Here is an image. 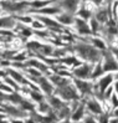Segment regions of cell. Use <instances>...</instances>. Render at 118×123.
Masks as SVG:
<instances>
[{"mask_svg": "<svg viewBox=\"0 0 118 123\" xmlns=\"http://www.w3.org/2000/svg\"><path fill=\"white\" fill-rule=\"evenodd\" d=\"M76 51L80 54V56H82L83 59L88 61H97L99 60L101 54L98 52V50L96 47L88 46V45H77L76 46Z\"/></svg>", "mask_w": 118, "mask_h": 123, "instance_id": "obj_1", "label": "cell"}, {"mask_svg": "<svg viewBox=\"0 0 118 123\" xmlns=\"http://www.w3.org/2000/svg\"><path fill=\"white\" fill-rule=\"evenodd\" d=\"M57 92L60 93V96H61L63 99H75V101H77V99L80 98L78 92L75 90V87H72V86H70V85L62 86V87L58 88Z\"/></svg>", "mask_w": 118, "mask_h": 123, "instance_id": "obj_2", "label": "cell"}, {"mask_svg": "<svg viewBox=\"0 0 118 123\" xmlns=\"http://www.w3.org/2000/svg\"><path fill=\"white\" fill-rule=\"evenodd\" d=\"M105 63H103V72H111V71H118V63L114 61L113 56L111 54L105 52Z\"/></svg>", "mask_w": 118, "mask_h": 123, "instance_id": "obj_3", "label": "cell"}, {"mask_svg": "<svg viewBox=\"0 0 118 123\" xmlns=\"http://www.w3.org/2000/svg\"><path fill=\"white\" fill-rule=\"evenodd\" d=\"M72 74L75 75L76 77H78V78L85 80L87 77H90V75H91V67L88 66V65H82V66H80L78 68L73 70Z\"/></svg>", "mask_w": 118, "mask_h": 123, "instance_id": "obj_4", "label": "cell"}, {"mask_svg": "<svg viewBox=\"0 0 118 123\" xmlns=\"http://www.w3.org/2000/svg\"><path fill=\"white\" fill-rule=\"evenodd\" d=\"M75 85H76V88L82 93V95H86V93H91L92 92V85L90 82L81 81V80L76 78L75 80Z\"/></svg>", "mask_w": 118, "mask_h": 123, "instance_id": "obj_5", "label": "cell"}, {"mask_svg": "<svg viewBox=\"0 0 118 123\" xmlns=\"http://www.w3.org/2000/svg\"><path fill=\"white\" fill-rule=\"evenodd\" d=\"M112 81H113V76L111 75V74H108L107 76L101 78V81H99V90H101L102 93H105V91L108 88V86L111 85V82H112Z\"/></svg>", "mask_w": 118, "mask_h": 123, "instance_id": "obj_6", "label": "cell"}, {"mask_svg": "<svg viewBox=\"0 0 118 123\" xmlns=\"http://www.w3.org/2000/svg\"><path fill=\"white\" fill-rule=\"evenodd\" d=\"M76 25H77V30H78L80 34H91L92 32L90 26H88L86 23H83L81 19H77L76 20Z\"/></svg>", "mask_w": 118, "mask_h": 123, "instance_id": "obj_7", "label": "cell"}, {"mask_svg": "<svg viewBox=\"0 0 118 123\" xmlns=\"http://www.w3.org/2000/svg\"><path fill=\"white\" fill-rule=\"evenodd\" d=\"M27 3H3V6L5 9H8V10H14V11H16V10H20V9H23L24 6H26Z\"/></svg>", "mask_w": 118, "mask_h": 123, "instance_id": "obj_8", "label": "cell"}, {"mask_svg": "<svg viewBox=\"0 0 118 123\" xmlns=\"http://www.w3.org/2000/svg\"><path fill=\"white\" fill-rule=\"evenodd\" d=\"M78 5V0H63L62 1V6H65L68 11H76Z\"/></svg>", "mask_w": 118, "mask_h": 123, "instance_id": "obj_9", "label": "cell"}, {"mask_svg": "<svg viewBox=\"0 0 118 123\" xmlns=\"http://www.w3.org/2000/svg\"><path fill=\"white\" fill-rule=\"evenodd\" d=\"M87 107H88V110H90L91 112H93V113H102V108H101L99 103L96 99L88 101V102H87Z\"/></svg>", "mask_w": 118, "mask_h": 123, "instance_id": "obj_10", "label": "cell"}, {"mask_svg": "<svg viewBox=\"0 0 118 123\" xmlns=\"http://www.w3.org/2000/svg\"><path fill=\"white\" fill-rule=\"evenodd\" d=\"M83 110H85V106L82 103V105H80L77 110L72 113V121L73 122H78L81 118L83 117Z\"/></svg>", "mask_w": 118, "mask_h": 123, "instance_id": "obj_11", "label": "cell"}, {"mask_svg": "<svg viewBox=\"0 0 118 123\" xmlns=\"http://www.w3.org/2000/svg\"><path fill=\"white\" fill-rule=\"evenodd\" d=\"M40 82H41V86H42V90L45 91L47 95H51V92H52L54 87L51 86V83L47 81L46 78H40Z\"/></svg>", "mask_w": 118, "mask_h": 123, "instance_id": "obj_12", "label": "cell"}, {"mask_svg": "<svg viewBox=\"0 0 118 123\" xmlns=\"http://www.w3.org/2000/svg\"><path fill=\"white\" fill-rule=\"evenodd\" d=\"M51 81H54L58 87H62V86H65V85H67L68 83V81L66 78H63V77H58V76H52L51 77Z\"/></svg>", "mask_w": 118, "mask_h": 123, "instance_id": "obj_13", "label": "cell"}, {"mask_svg": "<svg viewBox=\"0 0 118 123\" xmlns=\"http://www.w3.org/2000/svg\"><path fill=\"white\" fill-rule=\"evenodd\" d=\"M57 20L60 21V23L65 24V25H68V24H72L73 19L71 18V15H67V14H63V15H60L57 18Z\"/></svg>", "mask_w": 118, "mask_h": 123, "instance_id": "obj_14", "label": "cell"}, {"mask_svg": "<svg viewBox=\"0 0 118 123\" xmlns=\"http://www.w3.org/2000/svg\"><path fill=\"white\" fill-rule=\"evenodd\" d=\"M50 103L52 105V107L57 108V110H61V108L65 106V105L61 102V99H58L57 97H50Z\"/></svg>", "mask_w": 118, "mask_h": 123, "instance_id": "obj_15", "label": "cell"}, {"mask_svg": "<svg viewBox=\"0 0 118 123\" xmlns=\"http://www.w3.org/2000/svg\"><path fill=\"white\" fill-rule=\"evenodd\" d=\"M96 20L97 21H103V23H106L108 20V16H107V11L106 10H101L97 12V15H96Z\"/></svg>", "mask_w": 118, "mask_h": 123, "instance_id": "obj_16", "label": "cell"}, {"mask_svg": "<svg viewBox=\"0 0 118 123\" xmlns=\"http://www.w3.org/2000/svg\"><path fill=\"white\" fill-rule=\"evenodd\" d=\"M12 25V20L9 18H1L0 19V26H4V27H9Z\"/></svg>", "mask_w": 118, "mask_h": 123, "instance_id": "obj_17", "label": "cell"}, {"mask_svg": "<svg viewBox=\"0 0 118 123\" xmlns=\"http://www.w3.org/2000/svg\"><path fill=\"white\" fill-rule=\"evenodd\" d=\"M93 45H94V47H97V49H101V50H105L106 49V44L103 41H101V40H98V39H94L93 41Z\"/></svg>", "mask_w": 118, "mask_h": 123, "instance_id": "obj_18", "label": "cell"}, {"mask_svg": "<svg viewBox=\"0 0 118 123\" xmlns=\"http://www.w3.org/2000/svg\"><path fill=\"white\" fill-rule=\"evenodd\" d=\"M41 19V21L42 23H45L46 25H49V26H54V27H60V25H58L57 23H55V21H52V20H50V19H46V18H40Z\"/></svg>", "mask_w": 118, "mask_h": 123, "instance_id": "obj_19", "label": "cell"}, {"mask_svg": "<svg viewBox=\"0 0 118 123\" xmlns=\"http://www.w3.org/2000/svg\"><path fill=\"white\" fill-rule=\"evenodd\" d=\"M78 15L81 16V18H83V19H88L91 16V12L88 11L87 9H85V8H82L80 11H78Z\"/></svg>", "mask_w": 118, "mask_h": 123, "instance_id": "obj_20", "label": "cell"}, {"mask_svg": "<svg viewBox=\"0 0 118 123\" xmlns=\"http://www.w3.org/2000/svg\"><path fill=\"white\" fill-rule=\"evenodd\" d=\"M102 74H103V68H102L101 65L98 63L97 66H96V71L92 74V77H93V78H94V77H98V76H99V75H102Z\"/></svg>", "mask_w": 118, "mask_h": 123, "instance_id": "obj_21", "label": "cell"}, {"mask_svg": "<svg viewBox=\"0 0 118 123\" xmlns=\"http://www.w3.org/2000/svg\"><path fill=\"white\" fill-rule=\"evenodd\" d=\"M60 11L58 8H50V9H41L40 12H45V14H57Z\"/></svg>", "mask_w": 118, "mask_h": 123, "instance_id": "obj_22", "label": "cell"}, {"mask_svg": "<svg viewBox=\"0 0 118 123\" xmlns=\"http://www.w3.org/2000/svg\"><path fill=\"white\" fill-rule=\"evenodd\" d=\"M8 98H10L12 102H15V103H18V102H23V98H21L19 95H16V93H12V95L9 96Z\"/></svg>", "mask_w": 118, "mask_h": 123, "instance_id": "obj_23", "label": "cell"}, {"mask_svg": "<svg viewBox=\"0 0 118 123\" xmlns=\"http://www.w3.org/2000/svg\"><path fill=\"white\" fill-rule=\"evenodd\" d=\"M50 1H34L32 3V6L34 8H43L45 5H47Z\"/></svg>", "mask_w": 118, "mask_h": 123, "instance_id": "obj_24", "label": "cell"}, {"mask_svg": "<svg viewBox=\"0 0 118 123\" xmlns=\"http://www.w3.org/2000/svg\"><path fill=\"white\" fill-rule=\"evenodd\" d=\"M91 26H92L91 30H92L93 32H96V31L98 30V21L96 20V19H92V20H91Z\"/></svg>", "mask_w": 118, "mask_h": 123, "instance_id": "obj_25", "label": "cell"}, {"mask_svg": "<svg viewBox=\"0 0 118 123\" xmlns=\"http://www.w3.org/2000/svg\"><path fill=\"white\" fill-rule=\"evenodd\" d=\"M31 65H34V66H36V67H37L39 70H41V71H46L47 68H46V66H45V65H41V63H39V62H36V61H31L30 62Z\"/></svg>", "mask_w": 118, "mask_h": 123, "instance_id": "obj_26", "label": "cell"}, {"mask_svg": "<svg viewBox=\"0 0 118 123\" xmlns=\"http://www.w3.org/2000/svg\"><path fill=\"white\" fill-rule=\"evenodd\" d=\"M10 75L16 80V81H19V82H24V80L21 78V76L19 75V74H16V72H14V71H10Z\"/></svg>", "mask_w": 118, "mask_h": 123, "instance_id": "obj_27", "label": "cell"}, {"mask_svg": "<svg viewBox=\"0 0 118 123\" xmlns=\"http://www.w3.org/2000/svg\"><path fill=\"white\" fill-rule=\"evenodd\" d=\"M31 96H32V98H34L35 101H39V102H41V101H42V96L40 95V93L32 92V93H31Z\"/></svg>", "mask_w": 118, "mask_h": 123, "instance_id": "obj_28", "label": "cell"}, {"mask_svg": "<svg viewBox=\"0 0 118 123\" xmlns=\"http://www.w3.org/2000/svg\"><path fill=\"white\" fill-rule=\"evenodd\" d=\"M21 105H23V108H25V110H29V111H32L34 110V106L30 105L29 102H21Z\"/></svg>", "mask_w": 118, "mask_h": 123, "instance_id": "obj_29", "label": "cell"}, {"mask_svg": "<svg viewBox=\"0 0 118 123\" xmlns=\"http://www.w3.org/2000/svg\"><path fill=\"white\" fill-rule=\"evenodd\" d=\"M99 123H108V116L107 114H102L99 117Z\"/></svg>", "mask_w": 118, "mask_h": 123, "instance_id": "obj_30", "label": "cell"}, {"mask_svg": "<svg viewBox=\"0 0 118 123\" xmlns=\"http://www.w3.org/2000/svg\"><path fill=\"white\" fill-rule=\"evenodd\" d=\"M111 97H112V103H113V107H118V98H117V96H116V95H112Z\"/></svg>", "mask_w": 118, "mask_h": 123, "instance_id": "obj_31", "label": "cell"}, {"mask_svg": "<svg viewBox=\"0 0 118 123\" xmlns=\"http://www.w3.org/2000/svg\"><path fill=\"white\" fill-rule=\"evenodd\" d=\"M40 107H41V108H40V111H41V112H46V111L49 110V108H47L49 106H47L46 103H41V105H40Z\"/></svg>", "mask_w": 118, "mask_h": 123, "instance_id": "obj_32", "label": "cell"}, {"mask_svg": "<svg viewBox=\"0 0 118 123\" xmlns=\"http://www.w3.org/2000/svg\"><path fill=\"white\" fill-rule=\"evenodd\" d=\"M85 123H97V122L93 119V117H87V118L85 119Z\"/></svg>", "mask_w": 118, "mask_h": 123, "instance_id": "obj_33", "label": "cell"}, {"mask_svg": "<svg viewBox=\"0 0 118 123\" xmlns=\"http://www.w3.org/2000/svg\"><path fill=\"white\" fill-rule=\"evenodd\" d=\"M43 52H45V54H50V52H51L50 46H45V49H43Z\"/></svg>", "mask_w": 118, "mask_h": 123, "instance_id": "obj_34", "label": "cell"}, {"mask_svg": "<svg viewBox=\"0 0 118 123\" xmlns=\"http://www.w3.org/2000/svg\"><path fill=\"white\" fill-rule=\"evenodd\" d=\"M112 52H113V54L116 55V57H117V60H118V47H117V49H113V50H112Z\"/></svg>", "mask_w": 118, "mask_h": 123, "instance_id": "obj_35", "label": "cell"}, {"mask_svg": "<svg viewBox=\"0 0 118 123\" xmlns=\"http://www.w3.org/2000/svg\"><path fill=\"white\" fill-rule=\"evenodd\" d=\"M30 74H31V75H40L39 72H37V71H35V70H30Z\"/></svg>", "mask_w": 118, "mask_h": 123, "instance_id": "obj_36", "label": "cell"}, {"mask_svg": "<svg viewBox=\"0 0 118 123\" xmlns=\"http://www.w3.org/2000/svg\"><path fill=\"white\" fill-rule=\"evenodd\" d=\"M108 123H118V118L117 119H112V121H108Z\"/></svg>", "mask_w": 118, "mask_h": 123, "instance_id": "obj_37", "label": "cell"}, {"mask_svg": "<svg viewBox=\"0 0 118 123\" xmlns=\"http://www.w3.org/2000/svg\"><path fill=\"white\" fill-rule=\"evenodd\" d=\"M94 1V4H97V5H99L101 3H102V0H93Z\"/></svg>", "mask_w": 118, "mask_h": 123, "instance_id": "obj_38", "label": "cell"}, {"mask_svg": "<svg viewBox=\"0 0 118 123\" xmlns=\"http://www.w3.org/2000/svg\"><path fill=\"white\" fill-rule=\"evenodd\" d=\"M114 87H116V92L118 93V81L116 82V85H114Z\"/></svg>", "mask_w": 118, "mask_h": 123, "instance_id": "obj_39", "label": "cell"}, {"mask_svg": "<svg viewBox=\"0 0 118 123\" xmlns=\"http://www.w3.org/2000/svg\"><path fill=\"white\" fill-rule=\"evenodd\" d=\"M114 116H116V117H118V107H117V110L114 111Z\"/></svg>", "mask_w": 118, "mask_h": 123, "instance_id": "obj_40", "label": "cell"}, {"mask_svg": "<svg viewBox=\"0 0 118 123\" xmlns=\"http://www.w3.org/2000/svg\"><path fill=\"white\" fill-rule=\"evenodd\" d=\"M26 123H34V122H32V121H27Z\"/></svg>", "mask_w": 118, "mask_h": 123, "instance_id": "obj_41", "label": "cell"}, {"mask_svg": "<svg viewBox=\"0 0 118 123\" xmlns=\"http://www.w3.org/2000/svg\"><path fill=\"white\" fill-rule=\"evenodd\" d=\"M0 123H6V122H4V121H0Z\"/></svg>", "mask_w": 118, "mask_h": 123, "instance_id": "obj_42", "label": "cell"}, {"mask_svg": "<svg viewBox=\"0 0 118 123\" xmlns=\"http://www.w3.org/2000/svg\"><path fill=\"white\" fill-rule=\"evenodd\" d=\"M0 118H1V116H0Z\"/></svg>", "mask_w": 118, "mask_h": 123, "instance_id": "obj_43", "label": "cell"}]
</instances>
